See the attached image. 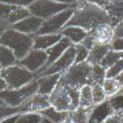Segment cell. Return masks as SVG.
Segmentation results:
<instances>
[{"mask_svg": "<svg viewBox=\"0 0 123 123\" xmlns=\"http://www.w3.org/2000/svg\"><path fill=\"white\" fill-rule=\"evenodd\" d=\"M70 46H71V42L67 37L61 38L56 44H54L52 47H50V48L47 49V51H46V53H47V62H46L45 65L46 66H50L51 64H53Z\"/></svg>", "mask_w": 123, "mask_h": 123, "instance_id": "13", "label": "cell"}, {"mask_svg": "<svg viewBox=\"0 0 123 123\" xmlns=\"http://www.w3.org/2000/svg\"><path fill=\"white\" fill-rule=\"evenodd\" d=\"M113 35H114L113 30L111 29L110 26L106 24H99L97 26L92 38H93V42L95 44L106 45L112 40Z\"/></svg>", "mask_w": 123, "mask_h": 123, "instance_id": "11", "label": "cell"}, {"mask_svg": "<svg viewBox=\"0 0 123 123\" xmlns=\"http://www.w3.org/2000/svg\"><path fill=\"white\" fill-rule=\"evenodd\" d=\"M4 105V102H3L1 99H0V105Z\"/></svg>", "mask_w": 123, "mask_h": 123, "instance_id": "33", "label": "cell"}, {"mask_svg": "<svg viewBox=\"0 0 123 123\" xmlns=\"http://www.w3.org/2000/svg\"><path fill=\"white\" fill-rule=\"evenodd\" d=\"M20 113H22L20 107H12L5 104L0 105V121H2L5 118H8L10 116L20 114Z\"/></svg>", "mask_w": 123, "mask_h": 123, "instance_id": "25", "label": "cell"}, {"mask_svg": "<svg viewBox=\"0 0 123 123\" xmlns=\"http://www.w3.org/2000/svg\"><path fill=\"white\" fill-rule=\"evenodd\" d=\"M48 97H49L50 105L57 109L58 111L70 112L71 110L75 109L69 89L66 86L60 85L58 83L55 89L51 92Z\"/></svg>", "mask_w": 123, "mask_h": 123, "instance_id": "5", "label": "cell"}, {"mask_svg": "<svg viewBox=\"0 0 123 123\" xmlns=\"http://www.w3.org/2000/svg\"><path fill=\"white\" fill-rule=\"evenodd\" d=\"M18 116H19V114L10 116V117H8V118H5V119L2 120V121H0V123H16V121H17V119H18Z\"/></svg>", "mask_w": 123, "mask_h": 123, "instance_id": "28", "label": "cell"}, {"mask_svg": "<svg viewBox=\"0 0 123 123\" xmlns=\"http://www.w3.org/2000/svg\"><path fill=\"white\" fill-rule=\"evenodd\" d=\"M76 49V58H75V64L77 63H81L83 62L85 59L88 58L89 56V52L87 47H85L83 44H79L77 46H75Z\"/></svg>", "mask_w": 123, "mask_h": 123, "instance_id": "26", "label": "cell"}, {"mask_svg": "<svg viewBox=\"0 0 123 123\" xmlns=\"http://www.w3.org/2000/svg\"><path fill=\"white\" fill-rule=\"evenodd\" d=\"M2 69H3V68H2L1 66H0V77H1V72H2Z\"/></svg>", "mask_w": 123, "mask_h": 123, "instance_id": "32", "label": "cell"}, {"mask_svg": "<svg viewBox=\"0 0 123 123\" xmlns=\"http://www.w3.org/2000/svg\"><path fill=\"white\" fill-rule=\"evenodd\" d=\"M101 86L104 88V91H105V93L107 98L115 96L122 88V85L120 84V82L117 79L107 78V77L105 79Z\"/></svg>", "mask_w": 123, "mask_h": 123, "instance_id": "22", "label": "cell"}, {"mask_svg": "<svg viewBox=\"0 0 123 123\" xmlns=\"http://www.w3.org/2000/svg\"><path fill=\"white\" fill-rule=\"evenodd\" d=\"M75 58H76V49L75 46L71 45L53 64H51L47 68V70L45 72H43V74L44 75L58 74L61 71H64L72 66V64L75 63Z\"/></svg>", "mask_w": 123, "mask_h": 123, "instance_id": "6", "label": "cell"}, {"mask_svg": "<svg viewBox=\"0 0 123 123\" xmlns=\"http://www.w3.org/2000/svg\"><path fill=\"white\" fill-rule=\"evenodd\" d=\"M61 38H62L61 35H55V34L37 36L34 39V47L35 49H39V50L48 49L52 47L54 44H56Z\"/></svg>", "mask_w": 123, "mask_h": 123, "instance_id": "15", "label": "cell"}, {"mask_svg": "<svg viewBox=\"0 0 123 123\" xmlns=\"http://www.w3.org/2000/svg\"><path fill=\"white\" fill-rule=\"evenodd\" d=\"M8 89V86L6 84V82L5 80L2 78V77H0V92H2V91H5Z\"/></svg>", "mask_w": 123, "mask_h": 123, "instance_id": "29", "label": "cell"}, {"mask_svg": "<svg viewBox=\"0 0 123 123\" xmlns=\"http://www.w3.org/2000/svg\"><path fill=\"white\" fill-rule=\"evenodd\" d=\"M43 26V20L36 17L25 18L22 21H20L13 25L14 30L18 31L23 34H32L39 31Z\"/></svg>", "mask_w": 123, "mask_h": 123, "instance_id": "12", "label": "cell"}, {"mask_svg": "<svg viewBox=\"0 0 123 123\" xmlns=\"http://www.w3.org/2000/svg\"><path fill=\"white\" fill-rule=\"evenodd\" d=\"M62 34L70 42L75 43H82L87 37V32L80 27H67L62 32Z\"/></svg>", "mask_w": 123, "mask_h": 123, "instance_id": "17", "label": "cell"}, {"mask_svg": "<svg viewBox=\"0 0 123 123\" xmlns=\"http://www.w3.org/2000/svg\"><path fill=\"white\" fill-rule=\"evenodd\" d=\"M16 56L9 47L0 44V66L3 69L14 65L16 62Z\"/></svg>", "mask_w": 123, "mask_h": 123, "instance_id": "20", "label": "cell"}, {"mask_svg": "<svg viewBox=\"0 0 123 123\" xmlns=\"http://www.w3.org/2000/svg\"><path fill=\"white\" fill-rule=\"evenodd\" d=\"M61 123H74V122L72 121V119H71L70 117H68V118H66L63 122H61Z\"/></svg>", "mask_w": 123, "mask_h": 123, "instance_id": "31", "label": "cell"}, {"mask_svg": "<svg viewBox=\"0 0 123 123\" xmlns=\"http://www.w3.org/2000/svg\"><path fill=\"white\" fill-rule=\"evenodd\" d=\"M107 51L106 45H99V44H95L91 48V51L89 52L88 56V62L90 64L97 65L99 63V61L104 58Z\"/></svg>", "mask_w": 123, "mask_h": 123, "instance_id": "21", "label": "cell"}, {"mask_svg": "<svg viewBox=\"0 0 123 123\" xmlns=\"http://www.w3.org/2000/svg\"><path fill=\"white\" fill-rule=\"evenodd\" d=\"M37 82H31L28 85L17 90L7 89L5 91L0 92V99L9 106L19 107L26 99L37 94Z\"/></svg>", "mask_w": 123, "mask_h": 123, "instance_id": "3", "label": "cell"}, {"mask_svg": "<svg viewBox=\"0 0 123 123\" xmlns=\"http://www.w3.org/2000/svg\"><path fill=\"white\" fill-rule=\"evenodd\" d=\"M1 77L5 80L8 89L17 90L31 83L34 76L27 68L19 65H12L2 69Z\"/></svg>", "mask_w": 123, "mask_h": 123, "instance_id": "4", "label": "cell"}, {"mask_svg": "<svg viewBox=\"0 0 123 123\" xmlns=\"http://www.w3.org/2000/svg\"><path fill=\"white\" fill-rule=\"evenodd\" d=\"M102 123H123V116L119 110L114 111L113 113L110 114Z\"/></svg>", "mask_w": 123, "mask_h": 123, "instance_id": "27", "label": "cell"}, {"mask_svg": "<svg viewBox=\"0 0 123 123\" xmlns=\"http://www.w3.org/2000/svg\"><path fill=\"white\" fill-rule=\"evenodd\" d=\"M114 112L109 101H105L100 105H94L92 109L89 123H102L110 114Z\"/></svg>", "mask_w": 123, "mask_h": 123, "instance_id": "10", "label": "cell"}, {"mask_svg": "<svg viewBox=\"0 0 123 123\" xmlns=\"http://www.w3.org/2000/svg\"><path fill=\"white\" fill-rule=\"evenodd\" d=\"M93 106V88L89 84L84 85L79 90V107L90 108Z\"/></svg>", "mask_w": 123, "mask_h": 123, "instance_id": "16", "label": "cell"}, {"mask_svg": "<svg viewBox=\"0 0 123 123\" xmlns=\"http://www.w3.org/2000/svg\"><path fill=\"white\" fill-rule=\"evenodd\" d=\"M47 62V53L44 50L35 49L33 51H30L28 55L24 57L22 60H20V65L32 71H36L45 65Z\"/></svg>", "mask_w": 123, "mask_h": 123, "instance_id": "8", "label": "cell"}, {"mask_svg": "<svg viewBox=\"0 0 123 123\" xmlns=\"http://www.w3.org/2000/svg\"><path fill=\"white\" fill-rule=\"evenodd\" d=\"M93 88V100H94V105H100L102 102L105 101V98H107L104 88L101 85H94L92 86Z\"/></svg>", "mask_w": 123, "mask_h": 123, "instance_id": "24", "label": "cell"}, {"mask_svg": "<svg viewBox=\"0 0 123 123\" xmlns=\"http://www.w3.org/2000/svg\"><path fill=\"white\" fill-rule=\"evenodd\" d=\"M0 44L9 47L17 59L22 60L34 46V40L29 36L13 29L4 31L0 37Z\"/></svg>", "mask_w": 123, "mask_h": 123, "instance_id": "1", "label": "cell"}, {"mask_svg": "<svg viewBox=\"0 0 123 123\" xmlns=\"http://www.w3.org/2000/svg\"><path fill=\"white\" fill-rule=\"evenodd\" d=\"M42 118L39 112H24L19 114L16 123H39Z\"/></svg>", "mask_w": 123, "mask_h": 123, "instance_id": "23", "label": "cell"}, {"mask_svg": "<svg viewBox=\"0 0 123 123\" xmlns=\"http://www.w3.org/2000/svg\"><path fill=\"white\" fill-rule=\"evenodd\" d=\"M93 107H90V108L78 107L74 110H71L69 112V117L72 119L74 123H89Z\"/></svg>", "mask_w": 123, "mask_h": 123, "instance_id": "19", "label": "cell"}, {"mask_svg": "<svg viewBox=\"0 0 123 123\" xmlns=\"http://www.w3.org/2000/svg\"><path fill=\"white\" fill-rule=\"evenodd\" d=\"M92 66L89 62H81L71 66L67 73L59 79L58 83L70 88L80 89L89 84Z\"/></svg>", "mask_w": 123, "mask_h": 123, "instance_id": "2", "label": "cell"}, {"mask_svg": "<svg viewBox=\"0 0 123 123\" xmlns=\"http://www.w3.org/2000/svg\"><path fill=\"white\" fill-rule=\"evenodd\" d=\"M59 79H60L59 74L43 75V78L38 79V81H37V85H38L37 93L49 96L51 92H52L55 89V87L57 86Z\"/></svg>", "mask_w": 123, "mask_h": 123, "instance_id": "14", "label": "cell"}, {"mask_svg": "<svg viewBox=\"0 0 123 123\" xmlns=\"http://www.w3.org/2000/svg\"><path fill=\"white\" fill-rule=\"evenodd\" d=\"M39 123H53L51 120H49L48 118H46V117H44V116H43V118H42V120H40V122Z\"/></svg>", "mask_w": 123, "mask_h": 123, "instance_id": "30", "label": "cell"}, {"mask_svg": "<svg viewBox=\"0 0 123 123\" xmlns=\"http://www.w3.org/2000/svg\"><path fill=\"white\" fill-rule=\"evenodd\" d=\"M39 113L43 116L51 120L53 123H61V122H63L66 118L69 117V112H67V111H58L57 109H55L52 106L47 107L46 109L40 111Z\"/></svg>", "mask_w": 123, "mask_h": 123, "instance_id": "18", "label": "cell"}, {"mask_svg": "<svg viewBox=\"0 0 123 123\" xmlns=\"http://www.w3.org/2000/svg\"><path fill=\"white\" fill-rule=\"evenodd\" d=\"M70 16H71V11L63 12L61 14L55 15L54 17L48 19L45 23L43 24L42 28L38 31V33L42 35H49V34L55 33L56 31H58L68 21Z\"/></svg>", "mask_w": 123, "mask_h": 123, "instance_id": "9", "label": "cell"}, {"mask_svg": "<svg viewBox=\"0 0 123 123\" xmlns=\"http://www.w3.org/2000/svg\"><path fill=\"white\" fill-rule=\"evenodd\" d=\"M49 106H51L49 102V97L47 95L37 93L26 99L19 107L22 113H24V112H40Z\"/></svg>", "mask_w": 123, "mask_h": 123, "instance_id": "7", "label": "cell"}]
</instances>
